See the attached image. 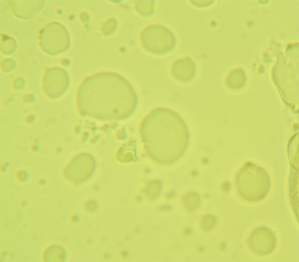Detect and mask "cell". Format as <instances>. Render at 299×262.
<instances>
[{
    "label": "cell",
    "instance_id": "obj_11",
    "mask_svg": "<svg viewBox=\"0 0 299 262\" xmlns=\"http://www.w3.org/2000/svg\"><path fill=\"white\" fill-rule=\"evenodd\" d=\"M216 222V218L211 215H207L204 217L201 221L202 228L205 231H209L215 226Z\"/></svg>",
    "mask_w": 299,
    "mask_h": 262
},
{
    "label": "cell",
    "instance_id": "obj_3",
    "mask_svg": "<svg viewBox=\"0 0 299 262\" xmlns=\"http://www.w3.org/2000/svg\"><path fill=\"white\" fill-rule=\"evenodd\" d=\"M237 185L239 193L244 199L255 202L267 195L270 188V180L264 169L248 163L238 174Z\"/></svg>",
    "mask_w": 299,
    "mask_h": 262
},
{
    "label": "cell",
    "instance_id": "obj_1",
    "mask_svg": "<svg viewBox=\"0 0 299 262\" xmlns=\"http://www.w3.org/2000/svg\"><path fill=\"white\" fill-rule=\"evenodd\" d=\"M77 98L80 109L85 113L121 118L132 115L138 103L137 94L129 81L109 71L85 78L78 88Z\"/></svg>",
    "mask_w": 299,
    "mask_h": 262
},
{
    "label": "cell",
    "instance_id": "obj_13",
    "mask_svg": "<svg viewBox=\"0 0 299 262\" xmlns=\"http://www.w3.org/2000/svg\"><path fill=\"white\" fill-rule=\"evenodd\" d=\"M190 231L189 230H186L185 231V233H186V234H188L190 233Z\"/></svg>",
    "mask_w": 299,
    "mask_h": 262
},
{
    "label": "cell",
    "instance_id": "obj_8",
    "mask_svg": "<svg viewBox=\"0 0 299 262\" xmlns=\"http://www.w3.org/2000/svg\"><path fill=\"white\" fill-rule=\"evenodd\" d=\"M154 1H140L136 3L135 8L137 11L144 16L151 15L154 12Z\"/></svg>",
    "mask_w": 299,
    "mask_h": 262
},
{
    "label": "cell",
    "instance_id": "obj_2",
    "mask_svg": "<svg viewBox=\"0 0 299 262\" xmlns=\"http://www.w3.org/2000/svg\"><path fill=\"white\" fill-rule=\"evenodd\" d=\"M139 131L147 151L158 160H177L189 142V131L183 119L176 112L165 108L151 111L141 122Z\"/></svg>",
    "mask_w": 299,
    "mask_h": 262
},
{
    "label": "cell",
    "instance_id": "obj_6",
    "mask_svg": "<svg viewBox=\"0 0 299 262\" xmlns=\"http://www.w3.org/2000/svg\"><path fill=\"white\" fill-rule=\"evenodd\" d=\"M196 71L194 62L188 57L177 60L172 64L171 68L172 77L177 81L182 82H188L192 79Z\"/></svg>",
    "mask_w": 299,
    "mask_h": 262
},
{
    "label": "cell",
    "instance_id": "obj_5",
    "mask_svg": "<svg viewBox=\"0 0 299 262\" xmlns=\"http://www.w3.org/2000/svg\"><path fill=\"white\" fill-rule=\"evenodd\" d=\"M248 243L250 249L254 253L260 256H265L271 253L274 250L276 237L270 229L260 227L252 232Z\"/></svg>",
    "mask_w": 299,
    "mask_h": 262
},
{
    "label": "cell",
    "instance_id": "obj_4",
    "mask_svg": "<svg viewBox=\"0 0 299 262\" xmlns=\"http://www.w3.org/2000/svg\"><path fill=\"white\" fill-rule=\"evenodd\" d=\"M140 39L144 48L156 54L170 51L175 44V37L171 32L158 25H152L145 28L141 34Z\"/></svg>",
    "mask_w": 299,
    "mask_h": 262
},
{
    "label": "cell",
    "instance_id": "obj_12",
    "mask_svg": "<svg viewBox=\"0 0 299 262\" xmlns=\"http://www.w3.org/2000/svg\"><path fill=\"white\" fill-rule=\"evenodd\" d=\"M160 208L162 209L166 210V209H168L169 208V206H164V207L162 206Z\"/></svg>",
    "mask_w": 299,
    "mask_h": 262
},
{
    "label": "cell",
    "instance_id": "obj_7",
    "mask_svg": "<svg viewBox=\"0 0 299 262\" xmlns=\"http://www.w3.org/2000/svg\"><path fill=\"white\" fill-rule=\"evenodd\" d=\"M241 73L239 69H234L230 72L226 77V84L230 88H239L241 83Z\"/></svg>",
    "mask_w": 299,
    "mask_h": 262
},
{
    "label": "cell",
    "instance_id": "obj_9",
    "mask_svg": "<svg viewBox=\"0 0 299 262\" xmlns=\"http://www.w3.org/2000/svg\"><path fill=\"white\" fill-rule=\"evenodd\" d=\"M65 257L64 252L60 248L52 247L47 250L45 254V260L47 261H61Z\"/></svg>",
    "mask_w": 299,
    "mask_h": 262
},
{
    "label": "cell",
    "instance_id": "obj_10",
    "mask_svg": "<svg viewBox=\"0 0 299 262\" xmlns=\"http://www.w3.org/2000/svg\"><path fill=\"white\" fill-rule=\"evenodd\" d=\"M199 198L195 194H191L185 196L184 198L183 203L186 208L189 211L194 210L199 205Z\"/></svg>",
    "mask_w": 299,
    "mask_h": 262
}]
</instances>
